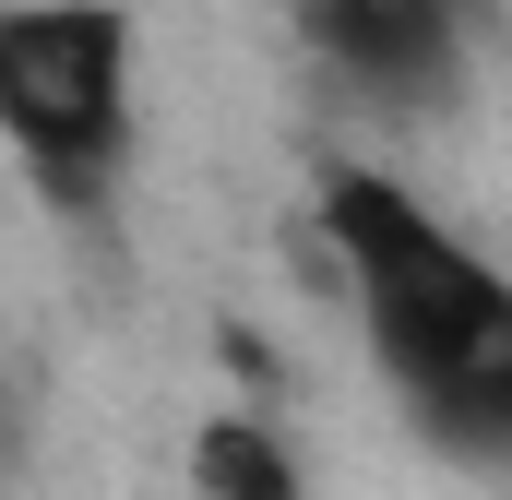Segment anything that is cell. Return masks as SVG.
<instances>
[{
  "instance_id": "cell-1",
  "label": "cell",
  "mask_w": 512,
  "mask_h": 500,
  "mask_svg": "<svg viewBox=\"0 0 512 500\" xmlns=\"http://www.w3.org/2000/svg\"><path fill=\"white\" fill-rule=\"evenodd\" d=\"M322 239L346 262V298L393 393L453 453H512V286L382 167L322 179Z\"/></svg>"
},
{
  "instance_id": "cell-2",
  "label": "cell",
  "mask_w": 512,
  "mask_h": 500,
  "mask_svg": "<svg viewBox=\"0 0 512 500\" xmlns=\"http://www.w3.org/2000/svg\"><path fill=\"white\" fill-rule=\"evenodd\" d=\"M0 131L48 203H108L131 143V24L120 0H12L0 12Z\"/></svg>"
},
{
  "instance_id": "cell-3",
  "label": "cell",
  "mask_w": 512,
  "mask_h": 500,
  "mask_svg": "<svg viewBox=\"0 0 512 500\" xmlns=\"http://www.w3.org/2000/svg\"><path fill=\"white\" fill-rule=\"evenodd\" d=\"M286 12H298L310 60H322L346 96H370V108H441V96L465 84V24H453V0H286Z\"/></svg>"
},
{
  "instance_id": "cell-4",
  "label": "cell",
  "mask_w": 512,
  "mask_h": 500,
  "mask_svg": "<svg viewBox=\"0 0 512 500\" xmlns=\"http://www.w3.org/2000/svg\"><path fill=\"white\" fill-rule=\"evenodd\" d=\"M191 465H203V489H215V500H298L286 441H274V429H251V417H215V429L191 441Z\"/></svg>"
}]
</instances>
